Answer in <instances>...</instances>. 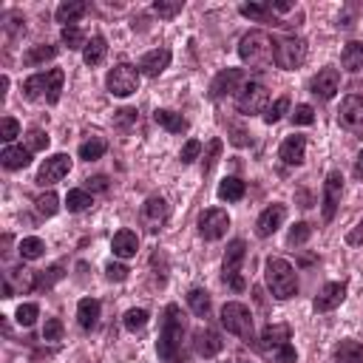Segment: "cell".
<instances>
[{"instance_id":"obj_34","label":"cell","mask_w":363,"mask_h":363,"mask_svg":"<svg viewBox=\"0 0 363 363\" xmlns=\"http://www.w3.org/2000/svg\"><path fill=\"white\" fill-rule=\"evenodd\" d=\"M105 150H108V142H105L102 136H91V139H85V142L80 145V159L97 162V159H102Z\"/></svg>"},{"instance_id":"obj_25","label":"cell","mask_w":363,"mask_h":363,"mask_svg":"<svg viewBox=\"0 0 363 363\" xmlns=\"http://www.w3.org/2000/svg\"><path fill=\"white\" fill-rule=\"evenodd\" d=\"M111 250H114V256H119V258H133L136 250H139L136 233H133V230H119V233L114 236V242H111Z\"/></svg>"},{"instance_id":"obj_37","label":"cell","mask_w":363,"mask_h":363,"mask_svg":"<svg viewBox=\"0 0 363 363\" xmlns=\"http://www.w3.org/2000/svg\"><path fill=\"white\" fill-rule=\"evenodd\" d=\"M18 253H20V258H23V261H35V258H40V256L46 253V244H43V239L29 236V239H23V242H20Z\"/></svg>"},{"instance_id":"obj_12","label":"cell","mask_w":363,"mask_h":363,"mask_svg":"<svg viewBox=\"0 0 363 363\" xmlns=\"http://www.w3.org/2000/svg\"><path fill=\"white\" fill-rule=\"evenodd\" d=\"M338 122L352 133H363V97H346L340 102Z\"/></svg>"},{"instance_id":"obj_46","label":"cell","mask_w":363,"mask_h":363,"mask_svg":"<svg viewBox=\"0 0 363 363\" xmlns=\"http://www.w3.org/2000/svg\"><path fill=\"white\" fill-rule=\"evenodd\" d=\"M133 125H136V111H133V108H122V111L114 114V128H117V131L128 133Z\"/></svg>"},{"instance_id":"obj_57","label":"cell","mask_w":363,"mask_h":363,"mask_svg":"<svg viewBox=\"0 0 363 363\" xmlns=\"http://www.w3.org/2000/svg\"><path fill=\"white\" fill-rule=\"evenodd\" d=\"M128 273H131V270H128L125 264H114V261H111V264L105 267L108 281H125V278H128Z\"/></svg>"},{"instance_id":"obj_60","label":"cell","mask_w":363,"mask_h":363,"mask_svg":"<svg viewBox=\"0 0 363 363\" xmlns=\"http://www.w3.org/2000/svg\"><path fill=\"white\" fill-rule=\"evenodd\" d=\"M355 173H357V179H363V150H360V156H357V165H355Z\"/></svg>"},{"instance_id":"obj_3","label":"cell","mask_w":363,"mask_h":363,"mask_svg":"<svg viewBox=\"0 0 363 363\" xmlns=\"http://www.w3.org/2000/svg\"><path fill=\"white\" fill-rule=\"evenodd\" d=\"M264 278H267L270 292L278 301H287V298H292L298 292V278H295V270H292V264L287 258H267Z\"/></svg>"},{"instance_id":"obj_14","label":"cell","mask_w":363,"mask_h":363,"mask_svg":"<svg viewBox=\"0 0 363 363\" xmlns=\"http://www.w3.org/2000/svg\"><path fill=\"white\" fill-rule=\"evenodd\" d=\"M242 83H244V71L242 69H225V71H219L213 77V83H210V100H222V97L239 91Z\"/></svg>"},{"instance_id":"obj_26","label":"cell","mask_w":363,"mask_h":363,"mask_svg":"<svg viewBox=\"0 0 363 363\" xmlns=\"http://www.w3.org/2000/svg\"><path fill=\"white\" fill-rule=\"evenodd\" d=\"M85 12H88V4H85V0H66V4H60V6H57L54 18H57V23L74 26Z\"/></svg>"},{"instance_id":"obj_41","label":"cell","mask_w":363,"mask_h":363,"mask_svg":"<svg viewBox=\"0 0 363 363\" xmlns=\"http://www.w3.org/2000/svg\"><path fill=\"white\" fill-rule=\"evenodd\" d=\"M54 57H57V46H35V49L23 57V63H26V66H40V63L54 60Z\"/></svg>"},{"instance_id":"obj_39","label":"cell","mask_w":363,"mask_h":363,"mask_svg":"<svg viewBox=\"0 0 363 363\" xmlns=\"http://www.w3.org/2000/svg\"><path fill=\"white\" fill-rule=\"evenodd\" d=\"M60 40H63V46H66V49H71V52H77V49H85V46H88V40H85L83 29H77V26H63Z\"/></svg>"},{"instance_id":"obj_8","label":"cell","mask_w":363,"mask_h":363,"mask_svg":"<svg viewBox=\"0 0 363 363\" xmlns=\"http://www.w3.org/2000/svg\"><path fill=\"white\" fill-rule=\"evenodd\" d=\"M267 102H270V91L261 85V83H247L239 97H236V105L242 114H258V111H267Z\"/></svg>"},{"instance_id":"obj_55","label":"cell","mask_w":363,"mask_h":363,"mask_svg":"<svg viewBox=\"0 0 363 363\" xmlns=\"http://www.w3.org/2000/svg\"><path fill=\"white\" fill-rule=\"evenodd\" d=\"M63 278V267H52V270H43V275H37V287L40 290H49L54 281Z\"/></svg>"},{"instance_id":"obj_36","label":"cell","mask_w":363,"mask_h":363,"mask_svg":"<svg viewBox=\"0 0 363 363\" xmlns=\"http://www.w3.org/2000/svg\"><path fill=\"white\" fill-rule=\"evenodd\" d=\"M239 12H242L244 18H253V20H273L275 26H287V23H281V20L273 18L270 4H244V6H239Z\"/></svg>"},{"instance_id":"obj_21","label":"cell","mask_w":363,"mask_h":363,"mask_svg":"<svg viewBox=\"0 0 363 363\" xmlns=\"http://www.w3.org/2000/svg\"><path fill=\"white\" fill-rule=\"evenodd\" d=\"M222 346H225V340H222L219 332H213V329H196V335H194V349H196V355L213 357V355L222 352Z\"/></svg>"},{"instance_id":"obj_2","label":"cell","mask_w":363,"mask_h":363,"mask_svg":"<svg viewBox=\"0 0 363 363\" xmlns=\"http://www.w3.org/2000/svg\"><path fill=\"white\" fill-rule=\"evenodd\" d=\"M239 57L250 66V69H270L275 63V40L267 35V32H247L239 43Z\"/></svg>"},{"instance_id":"obj_50","label":"cell","mask_w":363,"mask_h":363,"mask_svg":"<svg viewBox=\"0 0 363 363\" xmlns=\"http://www.w3.org/2000/svg\"><path fill=\"white\" fill-rule=\"evenodd\" d=\"M222 139H210V145H208V153H205V176L216 167V162H219V156H222Z\"/></svg>"},{"instance_id":"obj_29","label":"cell","mask_w":363,"mask_h":363,"mask_svg":"<svg viewBox=\"0 0 363 363\" xmlns=\"http://www.w3.org/2000/svg\"><path fill=\"white\" fill-rule=\"evenodd\" d=\"M340 63H343V69L352 71V74L363 71V43H357V40L346 43V46H343V54H340Z\"/></svg>"},{"instance_id":"obj_35","label":"cell","mask_w":363,"mask_h":363,"mask_svg":"<svg viewBox=\"0 0 363 363\" xmlns=\"http://www.w3.org/2000/svg\"><path fill=\"white\" fill-rule=\"evenodd\" d=\"M188 307L194 309V315L208 318V312H210V292H208V290H202V287L191 290V292H188Z\"/></svg>"},{"instance_id":"obj_43","label":"cell","mask_w":363,"mask_h":363,"mask_svg":"<svg viewBox=\"0 0 363 363\" xmlns=\"http://www.w3.org/2000/svg\"><path fill=\"white\" fill-rule=\"evenodd\" d=\"M287 108H290V97H278L273 105H267V111H264V122H267V125H275V122L287 114Z\"/></svg>"},{"instance_id":"obj_38","label":"cell","mask_w":363,"mask_h":363,"mask_svg":"<svg viewBox=\"0 0 363 363\" xmlns=\"http://www.w3.org/2000/svg\"><path fill=\"white\" fill-rule=\"evenodd\" d=\"M63 83H66L63 69H52V71H49V91H46V102H49V105H57V102H60Z\"/></svg>"},{"instance_id":"obj_18","label":"cell","mask_w":363,"mask_h":363,"mask_svg":"<svg viewBox=\"0 0 363 363\" xmlns=\"http://www.w3.org/2000/svg\"><path fill=\"white\" fill-rule=\"evenodd\" d=\"M278 156H281V162L284 165H304V159H307V139L301 136V133H295V136H287L284 142H281V148H278Z\"/></svg>"},{"instance_id":"obj_30","label":"cell","mask_w":363,"mask_h":363,"mask_svg":"<svg viewBox=\"0 0 363 363\" xmlns=\"http://www.w3.org/2000/svg\"><path fill=\"white\" fill-rule=\"evenodd\" d=\"M244 194H247V185L239 176H227L219 185V199L222 202H239V199H244Z\"/></svg>"},{"instance_id":"obj_22","label":"cell","mask_w":363,"mask_h":363,"mask_svg":"<svg viewBox=\"0 0 363 363\" xmlns=\"http://www.w3.org/2000/svg\"><path fill=\"white\" fill-rule=\"evenodd\" d=\"M284 343H290V326H287V323H270V326L261 332V340H258V346H261L264 352H275V349H281Z\"/></svg>"},{"instance_id":"obj_47","label":"cell","mask_w":363,"mask_h":363,"mask_svg":"<svg viewBox=\"0 0 363 363\" xmlns=\"http://www.w3.org/2000/svg\"><path fill=\"white\" fill-rule=\"evenodd\" d=\"M182 9H185V4H182V0H173V4H167V0H156L153 4V12L159 15V18H176Z\"/></svg>"},{"instance_id":"obj_27","label":"cell","mask_w":363,"mask_h":363,"mask_svg":"<svg viewBox=\"0 0 363 363\" xmlns=\"http://www.w3.org/2000/svg\"><path fill=\"white\" fill-rule=\"evenodd\" d=\"M100 312H102V307H100L97 298H83L77 304V321H80V326L83 329H94L100 323Z\"/></svg>"},{"instance_id":"obj_16","label":"cell","mask_w":363,"mask_h":363,"mask_svg":"<svg viewBox=\"0 0 363 363\" xmlns=\"http://www.w3.org/2000/svg\"><path fill=\"white\" fill-rule=\"evenodd\" d=\"M343 298H346V281H332L315 295L312 307H315V312H332L343 304Z\"/></svg>"},{"instance_id":"obj_54","label":"cell","mask_w":363,"mask_h":363,"mask_svg":"<svg viewBox=\"0 0 363 363\" xmlns=\"http://www.w3.org/2000/svg\"><path fill=\"white\" fill-rule=\"evenodd\" d=\"M63 338V321L60 318H49L43 326V340H60Z\"/></svg>"},{"instance_id":"obj_52","label":"cell","mask_w":363,"mask_h":363,"mask_svg":"<svg viewBox=\"0 0 363 363\" xmlns=\"http://www.w3.org/2000/svg\"><path fill=\"white\" fill-rule=\"evenodd\" d=\"M199 153H202V142L199 139H188L185 148H182V153H179V159H182V165H191Z\"/></svg>"},{"instance_id":"obj_19","label":"cell","mask_w":363,"mask_h":363,"mask_svg":"<svg viewBox=\"0 0 363 363\" xmlns=\"http://www.w3.org/2000/svg\"><path fill=\"white\" fill-rule=\"evenodd\" d=\"M284 219H287V208H284V205H270V208L258 216V222H256V233H258L261 239H267V236H273V233L284 225Z\"/></svg>"},{"instance_id":"obj_5","label":"cell","mask_w":363,"mask_h":363,"mask_svg":"<svg viewBox=\"0 0 363 363\" xmlns=\"http://www.w3.org/2000/svg\"><path fill=\"white\" fill-rule=\"evenodd\" d=\"M139 69L136 66H131V63H119V66H114L111 71H108V77H105V85H108V91L114 94V97H131V94H136V88H139Z\"/></svg>"},{"instance_id":"obj_49","label":"cell","mask_w":363,"mask_h":363,"mask_svg":"<svg viewBox=\"0 0 363 363\" xmlns=\"http://www.w3.org/2000/svg\"><path fill=\"white\" fill-rule=\"evenodd\" d=\"M26 139H29V150L35 153V150H46L49 148V133L46 131H40V128H32L29 133H26Z\"/></svg>"},{"instance_id":"obj_48","label":"cell","mask_w":363,"mask_h":363,"mask_svg":"<svg viewBox=\"0 0 363 363\" xmlns=\"http://www.w3.org/2000/svg\"><path fill=\"white\" fill-rule=\"evenodd\" d=\"M37 315H40V307H37V304H20L15 318H18V323H20V326H35Z\"/></svg>"},{"instance_id":"obj_11","label":"cell","mask_w":363,"mask_h":363,"mask_svg":"<svg viewBox=\"0 0 363 363\" xmlns=\"http://www.w3.org/2000/svg\"><path fill=\"white\" fill-rule=\"evenodd\" d=\"M167 216H170V210H167V202H165L162 196H150V199L142 205V213H139L142 227H148V233H159V230L165 227Z\"/></svg>"},{"instance_id":"obj_24","label":"cell","mask_w":363,"mask_h":363,"mask_svg":"<svg viewBox=\"0 0 363 363\" xmlns=\"http://www.w3.org/2000/svg\"><path fill=\"white\" fill-rule=\"evenodd\" d=\"M0 162H4L6 170H23L32 162V150L23 145H6L4 153H0Z\"/></svg>"},{"instance_id":"obj_32","label":"cell","mask_w":363,"mask_h":363,"mask_svg":"<svg viewBox=\"0 0 363 363\" xmlns=\"http://www.w3.org/2000/svg\"><path fill=\"white\" fill-rule=\"evenodd\" d=\"M91 205H94V196H91L85 188H74V191H69V196H66L69 213H83V210H88Z\"/></svg>"},{"instance_id":"obj_17","label":"cell","mask_w":363,"mask_h":363,"mask_svg":"<svg viewBox=\"0 0 363 363\" xmlns=\"http://www.w3.org/2000/svg\"><path fill=\"white\" fill-rule=\"evenodd\" d=\"M37 287V278L32 270L26 267H15L9 275H6V284H4V298H12L15 292H32Z\"/></svg>"},{"instance_id":"obj_6","label":"cell","mask_w":363,"mask_h":363,"mask_svg":"<svg viewBox=\"0 0 363 363\" xmlns=\"http://www.w3.org/2000/svg\"><path fill=\"white\" fill-rule=\"evenodd\" d=\"M244 256H247V244L242 239H233L227 244V253H225V264H222V273H225V284H230L236 292H242L247 284L242 278V264H244Z\"/></svg>"},{"instance_id":"obj_53","label":"cell","mask_w":363,"mask_h":363,"mask_svg":"<svg viewBox=\"0 0 363 363\" xmlns=\"http://www.w3.org/2000/svg\"><path fill=\"white\" fill-rule=\"evenodd\" d=\"M292 122H295V125H312V122H315V111H312V105H295V111H292Z\"/></svg>"},{"instance_id":"obj_44","label":"cell","mask_w":363,"mask_h":363,"mask_svg":"<svg viewBox=\"0 0 363 363\" xmlns=\"http://www.w3.org/2000/svg\"><path fill=\"white\" fill-rule=\"evenodd\" d=\"M122 323H125L128 332H139V329L148 326V312L145 309H128L125 318H122Z\"/></svg>"},{"instance_id":"obj_58","label":"cell","mask_w":363,"mask_h":363,"mask_svg":"<svg viewBox=\"0 0 363 363\" xmlns=\"http://www.w3.org/2000/svg\"><path fill=\"white\" fill-rule=\"evenodd\" d=\"M273 357H275V363H295V360H298V355H295V349H292L290 343H284L281 349H275Z\"/></svg>"},{"instance_id":"obj_10","label":"cell","mask_w":363,"mask_h":363,"mask_svg":"<svg viewBox=\"0 0 363 363\" xmlns=\"http://www.w3.org/2000/svg\"><path fill=\"white\" fill-rule=\"evenodd\" d=\"M71 170V156L69 153H54L52 159H46L37 170V185L40 188H52Z\"/></svg>"},{"instance_id":"obj_13","label":"cell","mask_w":363,"mask_h":363,"mask_svg":"<svg viewBox=\"0 0 363 363\" xmlns=\"http://www.w3.org/2000/svg\"><path fill=\"white\" fill-rule=\"evenodd\" d=\"M340 194H343V176L338 170H332L323 182V222H332L340 205Z\"/></svg>"},{"instance_id":"obj_20","label":"cell","mask_w":363,"mask_h":363,"mask_svg":"<svg viewBox=\"0 0 363 363\" xmlns=\"http://www.w3.org/2000/svg\"><path fill=\"white\" fill-rule=\"evenodd\" d=\"M167 66H170V49H153V52L142 54V60H139V74H145V77H159Z\"/></svg>"},{"instance_id":"obj_42","label":"cell","mask_w":363,"mask_h":363,"mask_svg":"<svg viewBox=\"0 0 363 363\" xmlns=\"http://www.w3.org/2000/svg\"><path fill=\"white\" fill-rule=\"evenodd\" d=\"M23 32H26L23 15H20V12H9V15L4 18V35L12 40V37H18V35H23Z\"/></svg>"},{"instance_id":"obj_56","label":"cell","mask_w":363,"mask_h":363,"mask_svg":"<svg viewBox=\"0 0 363 363\" xmlns=\"http://www.w3.org/2000/svg\"><path fill=\"white\" fill-rule=\"evenodd\" d=\"M85 191L94 196V194H105L108 191V176H91L85 179Z\"/></svg>"},{"instance_id":"obj_1","label":"cell","mask_w":363,"mask_h":363,"mask_svg":"<svg viewBox=\"0 0 363 363\" xmlns=\"http://www.w3.org/2000/svg\"><path fill=\"white\" fill-rule=\"evenodd\" d=\"M182 340H185V318H182L179 304H167L162 332H159V340H156L159 360L162 363H176L182 357Z\"/></svg>"},{"instance_id":"obj_15","label":"cell","mask_w":363,"mask_h":363,"mask_svg":"<svg viewBox=\"0 0 363 363\" xmlns=\"http://www.w3.org/2000/svg\"><path fill=\"white\" fill-rule=\"evenodd\" d=\"M338 88H340V74H338V69H321L315 77H312V83H309V91L318 97V100H332L335 94H338Z\"/></svg>"},{"instance_id":"obj_7","label":"cell","mask_w":363,"mask_h":363,"mask_svg":"<svg viewBox=\"0 0 363 363\" xmlns=\"http://www.w3.org/2000/svg\"><path fill=\"white\" fill-rule=\"evenodd\" d=\"M307 60V43L301 37H278L275 40V66L284 71L298 69Z\"/></svg>"},{"instance_id":"obj_31","label":"cell","mask_w":363,"mask_h":363,"mask_svg":"<svg viewBox=\"0 0 363 363\" xmlns=\"http://www.w3.org/2000/svg\"><path fill=\"white\" fill-rule=\"evenodd\" d=\"M105 54H108V43H105V37H102V35L91 37V40H88V46L83 49V60H85V66H100V63L105 60Z\"/></svg>"},{"instance_id":"obj_28","label":"cell","mask_w":363,"mask_h":363,"mask_svg":"<svg viewBox=\"0 0 363 363\" xmlns=\"http://www.w3.org/2000/svg\"><path fill=\"white\" fill-rule=\"evenodd\" d=\"M363 360V343L360 340H340V346L332 355V363H360Z\"/></svg>"},{"instance_id":"obj_4","label":"cell","mask_w":363,"mask_h":363,"mask_svg":"<svg viewBox=\"0 0 363 363\" xmlns=\"http://www.w3.org/2000/svg\"><path fill=\"white\" fill-rule=\"evenodd\" d=\"M222 326L230 332V335H239L242 340H253V312L239 304V301H227L222 307Z\"/></svg>"},{"instance_id":"obj_33","label":"cell","mask_w":363,"mask_h":363,"mask_svg":"<svg viewBox=\"0 0 363 363\" xmlns=\"http://www.w3.org/2000/svg\"><path fill=\"white\" fill-rule=\"evenodd\" d=\"M46 91H49V71H46V74H32V77L23 83L26 100H40V97H46Z\"/></svg>"},{"instance_id":"obj_9","label":"cell","mask_w":363,"mask_h":363,"mask_svg":"<svg viewBox=\"0 0 363 363\" xmlns=\"http://www.w3.org/2000/svg\"><path fill=\"white\" fill-rule=\"evenodd\" d=\"M227 227H230V216L222 208H210V210H205L199 216V233L208 242H219L227 233Z\"/></svg>"},{"instance_id":"obj_40","label":"cell","mask_w":363,"mask_h":363,"mask_svg":"<svg viewBox=\"0 0 363 363\" xmlns=\"http://www.w3.org/2000/svg\"><path fill=\"white\" fill-rule=\"evenodd\" d=\"M35 208H37L40 216H54V213L60 210V199H57L54 191H46V194H40V196L35 199Z\"/></svg>"},{"instance_id":"obj_59","label":"cell","mask_w":363,"mask_h":363,"mask_svg":"<svg viewBox=\"0 0 363 363\" xmlns=\"http://www.w3.org/2000/svg\"><path fill=\"white\" fill-rule=\"evenodd\" d=\"M346 242H349L352 247H357V244H363V219H360V222L355 225V230H352V233L346 236Z\"/></svg>"},{"instance_id":"obj_23","label":"cell","mask_w":363,"mask_h":363,"mask_svg":"<svg viewBox=\"0 0 363 363\" xmlns=\"http://www.w3.org/2000/svg\"><path fill=\"white\" fill-rule=\"evenodd\" d=\"M153 122L159 125V128H165L167 133H185L188 128H191V122L182 117V114H176V111H167V108H156L153 111Z\"/></svg>"},{"instance_id":"obj_51","label":"cell","mask_w":363,"mask_h":363,"mask_svg":"<svg viewBox=\"0 0 363 363\" xmlns=\"http://www.w3.org/2000/svg\"><path fill=\"white\" fill-rule=\"evenodd\" d=\"M20 136V125L15 117H4V125H0V139L4 142H15Z\"/></svg>"},{"instance_id":"obj_45","label":"cell","mask_w":363,"mask_h":363,"mask_svg":"<svg viewBox=\"0 0 363 363\" xmlns=\"http://www.w3.org/2000/svg\"><path fill=\"white\" fill-rule=\"evenodd\" d=\"M309 236H312V227H309L307 222H298V225L290 230L287 244H290V247H301V244H307V242H309Z\"/></svg>"}]
</instances>
